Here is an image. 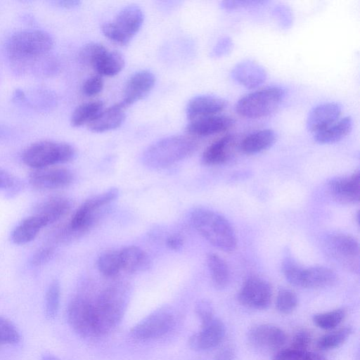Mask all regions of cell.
I'll use <instances>...</instances> for the list:
<instances>
[{"label":"cell","mask_w":360,"mask_h":360,"mask_svg":"<svg viewBox=\"0 0 360 360\" xmlns=\"http://www.w3.org/2000/svg\"><path fill=\"white\" fill-rule=\"evenodd\" d=\"M128 289L115 283L103 290L93 301L96 337L110 333L121 321L127 306Z\"/></svg>","instance_id":"obj_1"},{"label":"cell","mask_w":360,"mask_h":360,"mask_svg":"<svg viewBox=\"0 0 360 360\" xmlns=\"http://www.w3.org/2000/svg\"><path fill=\"white\" fill-rule=\"evenodd\" d=\"M198 146L196 138L175 135L150 145L143 153L142 162L148 167L161 169L191 155Z\"/></svg>","instance_id":"obj_2"},{"label":"cell","mask_w":360,"mask_h":360,"mask_svg":"<svg viewBox=\"0 0 360 360\" xmlns=\"http://www.w3.org/2000/svg\"><path fill=\"white\" fill-rule=\"evenodd\" d=\"M191 220L198 233L212 245L225 252L235 250L236 234L224 216L207 209L197 208L192 212Z\"/></svg>","instance_id":"obj_3"},{"label":"cell","mask_w":360,"mask_h":360,"mask_svg":"<svg viewBox=\"0 0 360 360\" xmlns=\"http://www.w3.org/2000/svg\"><path fill=\"white\" fill-rule=\"evenodd\" d=\"M118 195L117 188H111L85 200L65 224L71 240L82 236L91 229Z\"/></svg>","instance_id":"obj_4"},{"label":"cell","mask_w":360,"mask_h":360,"mask_svg":"<svg viewBox=\"0 0 360 360\" xmlns=\"http://www.w3.org/2000/svg\"><path fill=\"white\" fill-rule=\"evenodd\" d=\"M53 45V39L47 32L37 30H25L11 37L6 49L11 59L22 65L43 57Z\"/></svg>","instance_id":"obj_5"},{"label":"cell","mask_w":360,"mask_h":360,"mask_svg":"<svg viewBox=\"0 0 360 360\" xmlns=\"http://www.w3.org/2000/svg\"><path fill=\"white\" fill-rule=\"evenodd\" d=\"M74 148L66 143L39 141L30 145L23 152V162L33 169L65 163L73 159Z\"/></svg>","instance_id":"obj_6"},{"label":"cell","mask_w":360,"mask_h":360,"mask_svg":"<svg viewBox=\"0 0 360 360\" xmlns=\"http://www.w3.org/2000/svg\"><path fill=\"white\" fill-rule=\"evenodd\" d=\"M284 95V91L280 87H265L241 97L235 109L240 116L245 118L265 117L278 109Z\"/></svg>","instance_id":"obj_7"},{"label":"cell","mask_w":360,"mask_h":360,"mask_svg":"<svg viewBox=\"0 0 360 360\" xmlns=\"http://www.w3.org/2000/svg\"><path fill=\"white\" fill-rule=\"evenodd\" d=\"M143 21L141 9L130 5L122 9L115 20L104 23L101 30L110 41L120 45H127L140 30Z\"/></svg>","instance_id":"obj_8"},{"label":"cell","mask_w":360,"mask_h":360,"mask_svg":"<svg viewBox=\"0 0 360 360\" xmlns=\"http://www.w3.org/2000/svg\"><path fill=\"white\" fill-rule=\"evenodd\" d=\"M326 252L342 267L358 273L359 271V245L352 236L345 233H333L326 239Z\"/></svg>","instance_id":"obj_9"},{"label":"cell","mask_w":360,"mask_h":360,"mask_svg":"<svg viewBox=\"0 0 360 360\" xmlns=\"http://www.w3.org/2000/svg\"><path fill=\"white\" fill-rule=\"evenodd\" d=\"M174 323V312L168 307H162L136 324L130 333L134 338L140 340L156 339L168 333Z\"/></svg>","instance_id":"obj_10"},{"label":"cell","mask_w":360,"mask_h":360,"mask_svg":"<svg viewBox=\"0 0 360 360\" xmlns=\"http://www.w3.org/2000/svg\"><path fill=\"white\" fill-rule=\"evenodd\" d=\"M67 316L70 326L78 335L96 337L93 301L89 297L79 295L72 298L68 307Z\"/></svg>","instance_id":"obj_11"},{"label":"cell","mask_w":360,"mask_h":360,"mask_svg":"<svg viewBox=\"0 0 360 360\" xmlns=\"http://www.w3.org/2000/svg\"><path fill=\"white\" fill-rule=\"evenodd\" d=\"M73 180L71 170L56 165L33 169L29 176L31 186L39 191L63 188L69 186Z\"/></svg>","instance_id":"obj_12"},{"label":"cell","mask_w":360,"mask_h":360,"mask_svg":"<svg viewBox=\"0 0 360 360\" xmlns=\"http://www.w3.org/2000/svg\"><path fill=\"white\" fill-rule=\"evenodd\" d=\"M271 297L272 289L269 283L257 276L247 278L238 294V300L241 304L256 309L267 308Z\"/></svg>","instance_id":"obj_13"},{"label":"cell","mask_w":360,"mask_h":360,"mask_svg":"<svg viewBox=\"0 0 360 360\" xmlns=\"http://www.w3.org/2000/svg\"><path fill=\"white\" fill-rule=\"evenodd\" d=\"M330 195L339 202L355 204L359 201L360 176L359 171L349 176L331 179L328 184Z\"/></svg>","instance_id":"obj_14"},{"label":"cell","mask_w":360,"mask_h":360,"mask_svg":"<svg viewBox=\"0 0 360 360\" xmlns=\"http://www.w3.org/2000/svg\"><path fill=\"white\" fill-rule=\"evenodd\" d=\"M225 327L221 321L213 318L206 323L201 324V329L192 335L188 344L195 350H207L218 346L224 339Z\"/></svg>","instance_id":"obj_15"},{"label":"cell","mask_w":360,"mask_h":360,"mask_svg":"<svg viewBox=\"0 0 360 360\" xmlns=\"http://www.w3.org/2000/svg\"><path fill=\"white\" fill-rule=\"evenodd\" d=\"M233 124L231 117L219 114L191 120L186 131L195 138L205 137L224 132Z\"/></svg>","instance_id":"obj_16"},{"label":"cell","mask_w":360,"mask_h":360,"mask_svg":"<svg viewBox=\"0 0 360 360\" xmlns=\"http://www.w3.org/2000/svg\"><path fill=\"white\" fill-rule=\"evenodd\" d=\"M239 149V142L233 134H225L208 146L202 155L206 165L213 166L228 162Z\"/></svg>","instance_id":"obj_17"},{"label":"cell","mask_w":360,"mask_h":360,"mask_svg":"<svg viewBox=\"0 0 360 360\" xmlns=\"http://www.w3.org/2000/svg\"><path fill=\"white\" fill-rule=\"evenodd\" d=\"M248 340L257 348L276 350L285 345L287 336L282 329L276 326L262 324L250 330Z\"/></svg>","instance_id":"obj_18"},{"label":"cell","mask_w":360,"mask_h":360,"mask_svg":"<svg viewBox=\"0 0 360 360\" xmlns=\"http://www.w3.org/2000/svg\"><path fill=\"white\" fill-rule=\"evenodd\" d=\"M155 77L149 70H141L127 80L123 91L122 103L127 108L146 96L154 86Z\"/></svg>","instance_id":"obj_19"},{"label":"cell","mask_w":360,"mask_h":360,"mask_svg":"<svg viewBox=\"0 0 360 360\" xmlns=\"http://www.w3.org/2000/svg\"><path fill=\"white\" fill-rule=\"evenodd\" d=\"M227 106V101L221 98L202 95L193 98L186 107V115L189 120L219 115Z\"/></svg>","instance_id":"obj_20"},{"label":"cell","mask_w":360,"mask_h":360,"mask_svg":"<svg viewBox=\"0 0 360 360\" xmlns=\"http://www.w3.org/2000/svg\"><path fill=\"white\" fill-rule=\"evenodd\" d=\"M72 207V202L68 198L54 195L39 202L34 209V214L41 217L47 225H50L68 215Z\"/></svg>","instance_id":"obj_21"},{"label":"cell","mask_w":360,"mask_h":360,"mask_svg":"<svg viewBox=\"0 0 360 360\" xmlns=\"http://www.w3.org/2000/svg\"><path fill=\"white\" fill-rule=\"evenodd\" d=\"M341 112L342 107L338 103L320 104L309 112L307 120V127L314 134L319 132L336 122Z\"/></svg>","instance_id":"obj_22"},{"label":"cell","mask_w":360,"mask_h":360,"mask_svg":"<svg viewBox=\"0 0 360 360\" xmlns=\"http://www.w3.org/2000/svg\"><path fill=\"white\" fill-rule=\"evenodd\" d=\"M336 279L335 272L328 267L302 266L294 285L304 288H322L333 285Z\"/></svg>","instance_id":"obj_23"},{"label":"cell","mask_w":360,"mask_h":360,"mask_svg":"<svg viewBox=\"0 0 360 360\" xmlns=\"http://www.w3.org/2000/svg\"><path fill=\"white\" fill-rule=\"evenodd\" d=\"M232 77L240 85L248 89H253L265 81L266 72L264 68L257 63L246 60L235 66L232 70Z\"/></svg>","instance_id":"obj_24"},{"label":"cell","mask_w":360,"mask_h":360,"mask_svg":"<svg viewBox=\"0 0 360 360\" xmlns=\"http://www.w3.org/2000/svg\"><path fill=\"white\" fill-rule=\"evenodd\" d=\"M125 108L120 102L103 110L88 124L89 129L94 132L101 133L119 127L125 119Z\"/></svg>","instance_id":"obj_25"},{"label":"cell","mask_w":360,"mask_h":360,"mask_svg":"<svg viewBox=\"0 0 360 360\" xmlns=\"http://www.w3.org/2000/svg\"><path fill=\"white\" fill-rule=\"evenodd\" d=\"M122 271L134 274L148 270L150 266L148 255L135 245L125 247L119 251Z\"/></svg>","instance_id":"obj_26"},{"label":"cell","mask_w":360,"mask_h":360,"mask_svg":"<svg viewBox=\"0 0 360 360\" xmlns=\"http://www.w3.org/2000/svg\"><path fill=\"white\" fill-rule=\"evenodd\" d=\"M276 134L269 129L252 132L239 142V150L246 155H254L270 148L276 141Z\"/></svg>","instance_id":"obj_27"},{"label":"cell","mask_w":360,"mask_h":360,"mask_svg":"<svg viewBox=\"0 0 360 360\" xmlns=\"http://www.w3.org/2000/svg\"><path fill=\"white\" fill-rule=\"evenodd\" d=\"M47 226L43 218L33 214L15 226L11 233V240L17 245L28 243L37 237L43 228Z\"/></svg>","instance_id":"obj_28"},{"label":"cell","mask_w":360,"mask_h":360,"mask_svg":"<svg viewBox=\"0 0 360 360\" xmlns=\"http://www.w3.org/2000/svg\"><path fill=\"white\" fill-rule=\"evenodd\" d=\"M353 121L350 117H345L314 134V140L321 144H328L340 141L351 131Z\"/></svg>","instance_id":"obj_29"},{"label":"cell","mask_w":360,"mask_h":360,"mask_svg":"<svg viewBox=\"0 0 360 360\" xmlns=\"http://www.w3.org/2000/svg\"><path fill=\"white\" fill-rule=\"evenodd\" d=\"M207 264L215 288H224L229 281V270L226 262L217 254L210 253L207 256Z\"/></svg>","instance_id":"obj_30"},{"label":"cell","mask_w":360,"mask_h":360,"mask_svg":"<svg viewBox=\"0 0 360 360\" xmlns=\"http://www.w3.org/2000/svg\"><path fill=\"white\" fill-rule=\"evenodd\" d=\"M103 110L101 101H92L79 105L73 111L70 122L73 127H78L89 124Z\"/></svg>","instance_id":"obj_31"},{"label":"cell","mask_w":360,"mask_h":360,"mask_svg":"<svg viewBox=\"0 0 360 360\" xmlns=\"http://www.w3.org/2000/svg\"><path fill=\"white\" fill-rule=\"evenodd\" d=\"M124 66V59L116 51H108L102 56L94 69L99 75L112 77L118 74Z\"/></svg>","instance_id":"obj_32"},{"label":"cell","mask_w":360,"mask_h":360,"mask_svg":"<svg viewBox=\"0 0 360 360\" xmlns=\"http://www.w3.org/2000/svg\"><path fill=\"white\" fill-rule=\"evenodd\" d=\"M97 267L103 276L116 277L122 271L119 251L109 250L102 253L97 259Z\"/></svg>","instance_id":"obj_33"},{"label":"cell","mask_w":360,"mask_h":360,"mask_svg":"<svg viewBox=\"0 0 360 360\" xmlns=\"http://www.w3.org/2000/svg\"><path fill=\"white\" fill-rule=\"evenodd\" d=\"M352 333V328L347 326L325 334L318 340L316 347L321 350L337 348L349 338Z\"/></svg>","instance_id":"obj_34"},{"label":"cell","mask_w":360,"mask_h":360,"mask_svg":"<svg viewBox=\"0 0 360 360\" xmlns=\"http://www.w3.org/2000/svg\"><path fill=\"white\" fill-rule=\"evenodd\" d=\"M108 49L98 43H89L82 48L79 53V61L84 65L94 69L96 65Z\"/></svg>","instance_id":"obj_35"},{"label":"cell","mask_w":360,"mask_h":360,"mask_svg":"<svg viewBox=\"0 0 360 360\" xmlns=\"http://www.w3.org/2000/svg\"><path fill=\"white\" fill-rule=\"evenodd\" d=\"M345 315L346 312L343 309H337L314 315L313 321L322 329L330 330L339 326L345 319Z\"/></svg>","instance_id":"obj_36"},{"label":"cell","mask_w":360,"mask_h":360,"mask_svg":"<svg viewBox=\"0 0 360 360\" xmlns=\"http://www.w3.org/2000/svg\"><path fill=\"white\" fill-rule=\"evenodd\" d=\"M46 316L53 319L58 314L60 301V285L57 280L53 281L46 293Z\"/></svg>","instance_id":"obj_37"},{"label":"cell","mask_w":360,"mask_h":360,"mask_svg":"<svg viewBox=\"0 0 360 360\" xmlns=\"http://www.w3.org/2000/svg\"><path fill=\"white\" fill-rule=\"evenodd\" d=\"M273 360H326V359L313 352L287 348L279 351Z\"/></svg>","instance_id":"obj_38"},{"label":"cell","mask_w":360,"mask_h":360,"mask_svg":"<svg viewBox=\"0 0 360 360\" xmlns=\"http://www.w3.org/2000/svg\"><path fill=\"white\" fill-rule=\"evenodd\" d=\"M297 302V297L291 290L283 288L278 291L276 305L281 313H291L296 308Z\"/></svg>","instance_id":"obj_39"},{"label":"cell","mask_w":360,"mask_h":360,"mask_svg":"<svg viewBox=\"0 0 360 360\" xmlns=\"http://www.w3.org/2000/svg\"><path fill=\"white\" fill-rule=\"evenodd\" d=\"M20 335L15 326L8 319L0 316V345L15 344Z\"/></svg>","instance_id":"obj_40"},{"label":"cell","mask_w":360,"mask_h":360,"mask_svg":"<svg viewBox=\"0 0 360 360\" xmlns=\"http://www.w3.org/2000/svg\"><path fill=\"white\" fill-rule=\"evenodd\" d=\"M103 87V81L100 75H94L87 78L83 83L82 90L87 96L99 94Z\"/></svg>","instance_id":"obj_41"},{"label":"cell","mask_w":360,"mask_h":360,"mask_svg":"<svg viewBox=\"0 0 360 360\" xmlns=\"http://www.w3.org/2000/svg\"><path fill=\"white\" fill-rule=\"evenodd\" d=\"M54 253L55 248L53 245L42 246L33 255L32 262L37 266L44 265L53 257Z\"/></svg>","instance_id":"obj_42"},{"label":"cell","mask_w":360,"mask_h":360,"mask_svg":"<svg viewBox=\"0 0 360 360\" xmlns=\"http://www.w3.org/2000/svg\"><path fill=\"white\" fill-rule=\"evenodd\" d=\"M195 311L199 317L201 324L206 323L214 318L211 304L205 300H200L197 303Z\"/></svg>","instance_id":"obj_43"},{"label":"cell","mask_w":360,"mask_h":360,"mask_svg":"<svg viewBox=\"0 0 360 360\" xmlns=\"http://www.w3.org/2000/svg\"><path fill=\"white\" fill-rule=\"evenodd\" d=\"M311 340V336L309 331L302 330L298 331L292 338L290 348L307 350Z\"/></svg>","instance_id":"obj_44"},{"label":"cell","mask_w":360,"mask_h":360,"mask_svg":"<svg viewBox=\"0 0 360 360\" xmlns=\"http://www.w3.org/2000/svg\"><path fill=\"white\" fill-rule=\"evenodd\" d=\"M233 47V42L229 37L221 39L216 44L212 51V56L219 57L227 54L231 51Z\"/></svg>","instance_id":"obj_45"},{"label":"cell","mask_w":360,"mask_h":360,"mask_svg":"<svg viewBox=\"0 0 360 360\" xmlns=\"http://www.w3.org/2000/svg\"><path fill=\"white\" fill-rule=\"evenodd\" d=\"M17 180L11 173L0 168V190L13 188Z\"/></svg>","instance_id":"obj_46"},{"label":"cell","mask_w":360,"mask_h":360,"mask_svg":"<svg viewBox=\"0 0 360 360\" xmlns=\"http://www.w3.org/2000/svg\"><path fill=\"white\" fill-rule=\"evenodd\" d=\"M262 3L260 1H224L221 2V6L226 9H236L241 7L252 6L256 4Z\"/></svg>","instance_id":"obj_47"},{"label":"cell","mask_w":360,"mask_h":360,"mask_svg":"<svg viewBox=\"0 0 360 360\" xmlns=\"http://www.w3.org/2000/svg\"><path fill=\"white\" fill-rule=\"evenodd\" d=\"M166 244L171 250H179L184 245V239L181 236L174 234L167 238Z\"/></svg>","instance_id":"obj_48"},{"label":"cell","mask_w":360,"mask_h":360,"mask_svg":"<svg viewBox=\"0 0 360 360\" xmlns=\"http://www.w3.org/2000/svg\"><path fill=\"white\" fill-rule=\"evenodd\" d=\"M235 356L233 349L231 347H226L217 353L214 360H234Z\"/></svg>","instance_id":"obj_49"},{"label":"cell","mask_w":360,"mask_h":360,"mask_svg":"<svg viewBox=\"0 0 360 360\" xmlns=\"http://www.w3.org/2000/svg\"><path fill=\"white\" fill-rule=\"evenodd\" d=\"M58 3L64 8H73L78 6L80 4V1L75 0H66L60 1Z\"/></svg>","instance_id":"obj_50"},{"label":"cell","mask_w":360,"mask_h":360,"mask_svg":"<svg viewBox=\"0 0 360 360\" xmlns=\"http://www.w3.org/2000/svg\"><path fill=\"white\" fill-rule=\"evenodd\" d=\"M42 360H60L58 357L50 354H46L43 356Z\"/></svg>","instance_id":"obj_51"}]
</instances>
